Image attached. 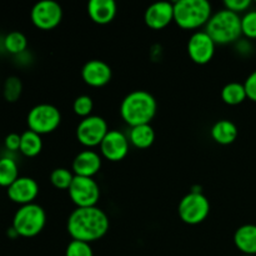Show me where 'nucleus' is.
Instances as JSON below:
<instances>
[{
  "mask_svg": "<svg viewBox=\"0 0 256 256\" xmlns=\"http://www.w3.org/2000/svg\"><path fill=\"white\" fill-rule=\"evenodd\" d=\"M109 216L98 206L76 208L68 218L66 230L72 240L90 244L100 240L109 232Z\"/></svg>",
  "mask_w": 256,
  "mask_h": 256,
  "instance_id": "f257e3e1",
  "label": "nucleus"
},
{
  "mask_svg": "<svg viewBox=\"0 0 256 256\" xmlns=\"http://www.w3.org/2000/svg\"><path fill=\"white\" fill-rule=\"evenodd\" d=\"M158 112L156 99L146 90H134L120 104L122 119L130 128L150 124Z\"/></svg>",
  "mask_w": 256,
  "mask_h": 256,
  "instance_id": "f03ea898",
  "label": "nucleus"
},
{
  "mask_svg": "<svg viewBox=\"0 0 256 256\" xmlns=\"http://www.w3.org/2000/svg\"><path fill=\"white\" fill-rule=\"evenodd\" d=\"M205 32L210 35L216 45L238 42L242 35V18L239 14H235L224 8L212 15L205 26Z\"/></svg>",
  "mask_w": 256,
  "mask_h": 256,
  "instance_id": "7ed1b4c3",
  "label": "nucleus"
},
{
  "mask_svg": "<svg viewBox=\"0 0 256 256\" xmlns=\"http://www.w3.org/2000/svg\"><path fill=\"white\" fill-rule=\"evenodd\" d=\"M212 15V8L208 0H178L174 2V22L185 30L206 26Z\"/></svg>",
  "mask_w": 256,
  "mask_h": 256,
  "instance_id": "20e7f679",
  "label": "nucleus"
},
{
  "mask_svg": "<svg viewBox=\"0 0 256 256\" xmlns=\"http://www.w3.org/2000/svg\"><path fill=\"white\" fill-rule=\"evenodd\" d=\"M46 224V212L40 205H22L12 218V226L22 238H34L44 230Z\"/></svg>",
  "mask_w": 256,
  "mask_h": 256,
  "instance_id": "39448f33",
  "label": "nucleus"
},
{
  "mask_svg": "<svg viewBox=\"0 0 256 256\" xmlns=\"http://www.w3.org/2000/svg\"><path fill=\"white\" fill-rule=\"evenodd\" d=\"M26 122L29 130L36 134H50L59 128L62 122V112L55 105L42 102L30 109L28 112Z\"/></svg>",
  "mask_w": 256,
  "mask_h": 256,
  "instance_id": "423d86ee",
  "label": "nucleus"
},
{
  "mask_svg": "<svg viewBox=\"0 0 256 256\" xmlns=\"http://www.w3.org/2000/svg\"><path fill=\"white\" fill-rule=\"evenodd\" d=\"M210 212V202L202 192L194 190L185 195L179 202L178 214L188 225H199L206 220Z\"/></svg>",
  "mask_w": 256,
  "mask_h": 256,
  "instance_id": "0eeeda50",
  "label": "nucleus"
},
{
  "mask_svg": "<svg viewBox=\"0 0 256 256\" xmlns=\"http://www.w3.org/2000/svg\"><path fill=\"white\" fill-rule=\"evenodd\" d=\"M69 198L76 208L96 206L100 199V186L94 178L75 175L72 185L68 189Z\"/></svg>",
  "mask_w": 256,
  "mask_h": 256,
  "instance_id": "6e6552de",
  "label": "nucleus"
},
{
  "mask_svg": "<svg viewBox=\"0 0 256 256\" xmlns=\"http://www.w3.org/2000/svg\"><path fill=\"white\" fill-rule=\"evenodd\" d=\"M108 132H109V128L104 118L90 115L80 120L78 124L76 139L82 146L92 149V148L100 146Z\"/></svg>",
  "mask_w": 256,
  "mask_h": 256,
  "instance_id": "1a4fd4ad",
  "label": "nucleus"
},
{
  "mask_svg": "<svg viewBox=\"0 0 256 256\" xmlns=\"http://www.w3.org/2000/svg\"><path fill=\"white\" fill-rule=\"evenodd\" d=\"M30 19L38 29H55L62 22V8L55 0H42L32 8Z\"/></svg>",
  "mask_w": 256,
  "mask_h": 256,
  "instance_id": "9d476101",
  "label": "nucleus"
},
{
  "mask_svg": "<svg viewBox=\"0 0 256 256\" xmlns=\"http://www.w3.org/2000/svg\"><path fill=\"white\" fill-rule=\"evenodd\" d=\"M215 46L216 44L210 35L205 30H199L188 42V54L195 64L205 65L214 58Z\"/></svg>",
  "mask_w": 256,
  "mask_h": 256,
  "instance_id": "9b49d317",
  "label": "nucleus"
},
{
  "mask_svg": "<svg viewBox=\"0 0 256 256\" xmlns=\"http://www.w3.org/2000/svg\"><path fill=\"white\" fill-rule=\"evenodd\" d=\"M129 139L119 130H109L100 144V154L112 162H122L129 154Z\"/></svg>",
  "mask_w": 256,
  "mask_h": 256,
  "instance_id": "f8f14e48",
  "label": "nucleus"
},
{
  "mask_svg": "<svg viewBox=\"0 0 256 256\" xmlns=\"http://www.w3.org/2000/svg\"><path fill=\"white\" fill-rule=\"evenodd\" d=\"M6 194L9 200L20 206L32 204L39 195V185L32 178L19 176L8 188Z\"/></svg>",
  "mask_w": 256,
  "mask_h": 256,
  "instance_id": "ddd939ff",
  "label": "nucleus"
},
{
  "mask_svg": "<svg viewBox=\"0 0 256 256\" xmlns=\"http://www.w3.org/2000/svg\"><path fill=\"white\" fill-rule=\"evenodd\" d=\"M144 22L152 30H162L174 22V2H156L146 8Z\"/></svg>",
  "mask_w": 256,
  "mask_h": 256,
  "instance_id": "4468645a",
  "label": "nucleus"
},
{
  "mask_svg": "<svg viewBox=\"0 0 256 256\" xmlns=\"http://www.w3.org/2000/svg\"><path fill=\"white\" fill-rule=\"evenodd\" d=\"M112 68L104 60H89L82 68V78L86 85L92 88H102L112 80Z\"/></svg>",
  "mask_w": 256,
  "mask_h": 256,
  "instance_id": "2eb2a0df",
  "label": "nucleus"
},
{
  "mask_svg": "<svg viewBox=\"0 0 256 256\" xmlns=\"http://www.w3.org/2000/svg\"><path fill=\"white\" fill-rule=\"evenodd\" d=\"M102 155L95 150L86 149L74 158L72 170L76 176L94 178L102 169Z\"/></svg>",
  "mask_w": 256,
  "mask_h": 256,
  "instance_id": "dca6fc26",
  "label": "nucleus"
},
{
  "mask_svg": "<svg viewBox=\"0 0 256 256\" xmlns=\"http://www.w3.org/2000/svg\"><path fill=\"white\" fill-rule=\"evenodd\" d=\"M118 12L114 0H90L88 2L89 18L98 25H106L115 19Z\"/></svg>",
  "mask_w": 256,
  "mask_h": 256,
  "instance_id": "f3484780",
  "label": "nucleus"
},
{
  "mask_svg": "<svg viewBox=\"0 0 256 256\" xmlns=\"http://www.w3.org/2000/svg\"><path fill=\"white\" fill-rule=\"evenodd\" d=\"M234 244L242 255L256 256V225L245 224L238 228L234 234Z\"/></svg>",
  "mask_w": 256,
  "mask_h": 256,
  "instance_id": "a211bd4d",
  "label": "nucleus"
},
{
  "mask_svg": "<svg viewBox=\"0 0 256 256\" xmlns=\"http://www.w3.org/2000/svg\"><path fill=\"white\" fill-rule=\"evenodd\" d=\"M212 139L219 145H230L238 139L239 130L232 120L222 119L215 122L210 130Z\"/></svg>",
  "mask_w": 256,
  "mask_h": 256,
  "instance_id": "6ab92c4d",
  "label": "nucleus"
},
{
  "mask_svg": "<svg viewBox=\"0 0 256 256\" xmlns=\"http://www.w3.org/2000/svg\"><path fill=\"white\" fill-rule=\"evenodd\" d=\"M129 142L138 149H148L155 142V130L150 124L130 128L128 135Z\"/></svg>",
  "mask_w": 256,
  "mask_h": 256,
  "instance_id": "aec40b11",
  "label": "nucleus"
},
{
  "mask_svg": "<svg viewBox=\"0 0 256 256\" xmlns=\"http://www.w3.org/2000/svg\"><path fill=\"white\" fill-rule=\"evenodd\" d=\"M42 150V135L26 130L22 134V142H20V150L24 156L26 158H35L39 155Z\"/></svg>",
  "mask_w": 256,
  "mask_h": 256,
  "instance_id": "412c9836",
  "label": "nucleus"
},
{
  "mask_svg": "<svg viewBox=\"0 0 256 256\" xmlns=\"http://www.w3.org/2000/svg\"><path fill=\"white\" fill-rule=\"evenodd\" d=\"M248 99L244 84L238 82H229L222 89V100L228 105H239Z\"/></svg>",
  "mask_w": 256,
  "mask_h": 256,
  "instance_id": "4be33fe9",
  "label": "nucleus"
},
{
  "mask_svg": "<svg viewBox=\"0 0 256 256\" xmlns=\"http://www.w3.org/2000/svg\"><path fill=\"white\" fill-rule=\"evenodd\" d=\"M19 178V168L12 158H0V186L9 188Z\"/></svg>",
  "mask_w": 256,
  "mask_h": 256,
  "instance_id": "5701e85b",
  "label": "nucleus"
},
{
  "mask_svg": "<svg viewBox=\"0 0 256 256\" xmlns=\"http://www.w3.org/2000/svg\"><path fill=\"white\" fill-rule=\"evenodd\" d=\"M2 44H4V49L9 54L19 56V55L24 54L26 52L28 39L22 32H16L15 30V32H10L9 34L5 35L4 40H2Z\"/></svg>",
  "mask_w": 256,
  "mask_h": 256,
  "instance_id": "b1692460",
  "label": "nucleus"
},
{
  "mask_svg": "<svg viewBox=\"0 0 256 256\" xmlns=\"http://www.w3.org/2000/svg\"><path fill=\"white\" fill-rule=\"evenodd\" d=\"M22 92V82L20 78L12 76L6 78L2 85V96L8 102H15L20 99Z\"/></svg>",
  "mask_w": 256,
  "mask_h": 256,
  "instance_id": "393cba45",
  "label": "nucleus"
},
{
  "mask_svg": "<svg viewBox=\"0 0 256 256\" xmlns=\"http://www.w3.org/2000/svg\"><path fill=\"white\" fill-rule=\"evenodd\" d=\"M75 174L66 168H56L50 174V182L59 190H68L74 180Z\"/></svg>",
  "mask_w": 256,
  "mask_h": 256,
  "instance_id": "a878e982",
  "label": "nucleus"
},
{
  "mask_svg": "<svg viewBox=\"0 0 256 256\" xmlns=\"http://www.w3.org/2000/svg\"><path fill=\"white\" fill-rule=\"evenodd\" d=\"M94 109V102L89 95H79L72 102V112L82 119L90 116Z\"/></svg>",
  "mask_w": 256,
  "mask_h": 256,
  "instance_id": "bb28decb",
  "label": "nucleus"
},
{
  "mask_svg": "<svg viewBox=\"0 0 256 256\" xmlns=\"http://www.w3.org/2000/svg\"><path fill=\"white\" fill-rule=\"evenodd\" d=\"M242 32L248 39H256V10H249L242 18Z\"/></svg>",
  "mask_w": 256,
  "mask_h": 256,
  "instance_id": "cd10ccee",
  "label": "nucleus"
},
{
  "mask_svg": "<svg viewBox=\"0 0 256 256\" xmlns=\"http://www.w3.org/2000/svg\"><path fill=\"white\" fill-rule=\"evenodd\" d=\"M65 256H94L92 245L88 242L72 240L65 250Z\"/></svg>",
  "mask_w": 256,
  "mask_h": 256,
  "instance_id": "c85d7f7f",
  "label": "nucleus"
},
{
  "mask_svg": "<svg viewBox=\"0 0 256 256\" xmlns=\"http://www.w3.org/2000/svg\"><path fill=\"white\" fill-rule=\"evenodd\" d=\"M225 9L240 14V12H249V8L252 6V0H225L224 2Z\"/></svg>",
  "mask_w": 256,
  "mask_h": 256,
  "instance_id": "c756f323",
  "label": "nucleus"
},
{
  "mask_svg": "<svg viewBox=\"0 0 256 256\" xmlns=\"http://www.w3.org/2000/svg\"><path fill=\"white\" fill-rule=\"evenodd\" d=\"M244 86L245 92H246L248 99L256 102V70H254V72L246 78V80H245L244 82Z\"/></svg>",
  "mask_w": 256,
  "mask_h": 256,
  "instance_id": "7c9ffc66",
  "label": "nucleus"
},
{
  "mask_svg": "<svg viewBox=\"0 0 256 256\" xmlns=\"http://www.w3.org/2000/svg\"><path fill=\"white\" fill-rule=\"evenodd\" d=\"M20 142H22V135L16 134V132H10L9 135H6L4 140L5 148L9 152H19Z\"/></svg>",
  "mask_w": 256,
  "mask_h": 256,
  "instance_id": "2f4dec72",
  "label": "nucleus"
},
{
  "mask_svg": "<svg viewBox=\"0 0 256 256\" xmlns=\"http://www.w3.org/2000/svg\"><path fill=\"white\" fill-rule=\"evenodd\" d=\"M8 235H9L10 238H12V239H14V238H18L19 236V235H18V232H15L14 230V228H10V229H8Z\"/></svg>",
  "mask_w": 256,
  "mask_h": 256,
  "instance_id": "473e14b6",
  "label": "nucleus"
},
{
  "mask_svg": "<svg viewBox=\"0 0 256 256\" xmlns=\"http://www.w3.org/2000/svg\"><path fill=\"white\" fill-rule=\"evenodd\" d=\"M242 256H252V255H242Z\"/></svg>",
  "mask_w": 256,
  "mask_h": 256,
  "instance_id": "72a5a7b5",
  "label": "nucleus"
}]
</instances>
